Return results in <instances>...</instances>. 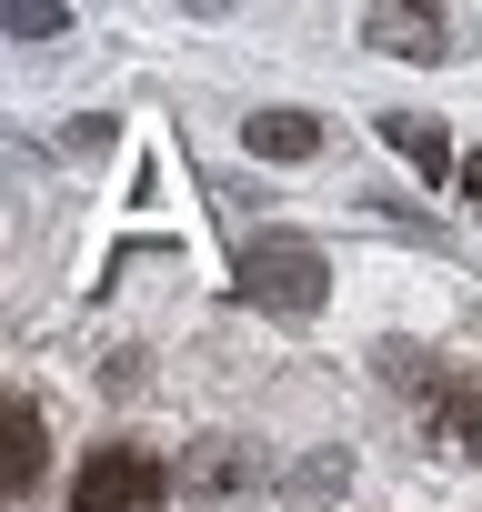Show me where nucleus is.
I'll use <instances>...</instances> for the list:
<instances>
[{
  "mask_svg": "<svg viewBox=\"0 0 482 512\" xmlns=\"http://www.w3.org/2000/svg\"><path fill=\"white\" fill-rule=\"evenodd\" d=\"M171 502V462L141 442H101L71 482V512H161Z\"/></svg>",
  "mask_w": 482,
  "mask_h": 512,
  "instance_id": "obj_2",
  "label": "nucleus"
},
{
  "mask_svg": "<svg viewBox=\"0 0 482 512\" xmlns=\"http://www.w3.org/2000/svg\"><path fill=\"white\" fill-rule=\"evenodd\" d=\"M171 482H181L191 512H241V502L262 492V472H252V452H241V442H191Z\"/></svg>",
  "mask_w": 482,
  "mask_h": 512,
  "instance_id": "obj_3",
  "label": "nucleus"
},
{
  "mask_svg": "<svg viewBox=\"0 0 482 512\" xmlns=\"http://www.w3.org/2000/svg\"><path fill=\"white\" fill-rule=\"evenodd\" d=\"M432 432H442L462 462H482V372H442V392H432Z\"/></svg>",
  "mask_w": 482,
  "mask_h": 512,
  "instance_id": "obj_6",
  "label": "nucleus"
},
{
  "mask_svg": "<svg viewBox=\"0 0 482 512\" xmlns=\"http://www.w3.org/2000/svg\"><path fill=\"white\" fill-rule=\"evenodd\" d=\"M241 141H252L262 161H312V151H322V121H312V111H252Z\"/></svg>",
  "mask_w": 482,
  "mask_h": 512,
  "instance_id": "obj_7",
  "label": "nucleus"
},
{
  "mask_svg": "<svg viewBox=\"0 0 482 512\" xmlns=\"http://www.w3.org/2000/svg\"><path fill=\"white\" fill-rule=\"evenodd\" d=\"M382 141L422 171V181H442V171H462L452 161V141H442V121H422V111H382Z\"/></svg>",
  "mask_w": 482,
  "mask_h": 512,
  "instance_id": "obj_8",
  "label": "nucleus"
},
{
  "mask_svg": "<svg viewBox=\"0 0 482 512\" xmlns=\"http://www.w3.org/2000/svg\"><path fill=\"white\" fill-rule=\"evenodd\" d=\"M231 282H241V302L272 312V322H312L322 292H332V262H322V241H302V231H262L252 251H241Z\"/></svg>",
  "mask_w": 482,
  "mask_h": 512,
  "instance_id": "obj_1",
  "label": "nucleus"
},
{
  "mask_svg": "<svg viewBox=\"0 0 482 512\" xmlns=\"http://www.w3.org/2000/svg\"><path fill=\"white\" fill-rule=\"evenodd\" d=\"M372 51H402V61H452V11H362Z\"/></svg>",
  "mask_w": 482,
  "mask_h": 512,
  "instance_id": "obj_4",
  "label": "nucleus"
},
{
  "mask_svg": "<svg viewBox=\"0 0 482 512\" xmlns=\"http://www.w3.org/2000/svg\"><path fill=\"white\" fill-rule=\"evenodd\" d=\"M71 11H51V0H11V41H51Z\"/></svg>",
  "mask_w": 482,
  "mask_h": 512,
  "instance_id": "obj_9",
  "label": "nucleus"
},
{
  "mask_svg": "<svg viewBox=\"0 0 482 512\" xmlns=\"http://www.w3.org/2000/svg\"><path fill=\"white\" fill-rule=\"evenodd\" d=\"M41 462H51V452H41V412L11 392V402H0V492L21 502V492L41 482Z\"/></svg>",
  "mask_w": 482,
  "mask_h": 512,
  "instance_id": "obj_5",
  "label": "nucleus"
},
{
  "mask_svg": "<svg viewBox=\"0 0 482 512\" xmlns=\"http://www.w3.org/2000/svg\"><path fill=\"white\" fill-rule=\"evenodd\" d=\"M462 201L482 211V151H462Z\"/></svg>",
  "mask_w": 482,
  "mask_h": 512,
  "instance_id": "obj_10",
  "label": "nucleus"
}]
</instances>
